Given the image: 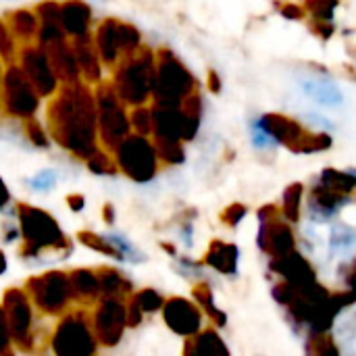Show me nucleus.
<instances>
[{"instance_id": "nucleus-1", "label": "nucleus", "mask_w": 356, "mask_h": 356, "mask_svg": "<svg viewBox=\"0 0 356 356\" xmlns=\"http://www.w3.org/2000/svg\"><path fill=\"white\" fill-rule=\"evenodd\" d=\"M48 123L52 138L77 156L96 150V100L83 83H65L48 108Z\"/></svg>"}, {"instance_id": "nucleus-2", "label": "nucleus", "mask_w": 356, "mask_h": 356, "mask_svg": "<svg viewBox=\"0 0 356 356\" xmlns=\"http://www.w3.org/2000/svg\"><path fill=\"white\" fill-rule=\"evenodd\" d=\"M19 221H21V232L25 238L23 257H38L46 248L69 250L67 238L63 236L60 227L46 211L29 207V204H21Z\"/></svg>"}, {"instance_id": "nucleus-3", "label": "nucleus", "mask_w": 356, "mask_h": 356, "mask_svg": "<svg viewBox=\"0 0 356 356\" xmlns=\"http://www.w3.org/2000/svg\"><path fill=\"white\" fill-rule=\"evenodd\" d=\"M194 79L190 71L184 67V63L171 52L161 50L159 65H154V77H152V92L156 98V104H179L188 94H192Z\"/></svg>"}, {"instance_id": "nucleus-4", "label": "nucleus", "mask_w": 356, "mask_h": 356, "mask_svg": "<svg viewBox=\"0 0 356 356\" xmlns=\"http://www.w3.org/2000/svg\"><path fill=\"white\" fill-rule=\"evenodd\" d=\"M154 56L148 48H142L129 60H125L115 75V92L121 100L140 106L152 88Z\"/></svg>"}, {"instance_id": "nucleus-5", "label": "nucleus", "mask_w": 356, "mask_h": 356, "mask_svg": "<svg viewBox=\"0 0 356 356\" xmlns=\"http://www.w3.org/2000/svg\"><path fill=\"white\" fill-rule=\"evenodd\" d=\"M96 125L100 127V138L108 148H117L129 134V121L121 106L113 86H100L96 94Z\"/></svg>"}, {"instance_id": "nucleus-6", "label": "nucleus", "mask_w": 356, "mask_h": 356, "mask_svg": "<svg viewBox=\"0 0 356 356\" xmlns=\"http://www.w3.org/2000/svg\"><path fill=\"white\" fill-rule=\"evenodd\" d=\"M123 173L136 181H150L156 173V152L142 136H127L115 148Z\"/></svg>"}, {"instance_id": "nucleus-7", "label": "nucleus", "mask_w": 356, "mask_h": 356, "mask_svg": "<svg viewBox=\"0 0 356 356\" xmlns=\"http://www.w3.org/2000/svg\"><path fill=\"white\" fill-rule=\"evenodd\" d=\"M54 353L60 356H88L96 353V338L92 336L81 315H69L58 325L54 340Z\"/></svg>"}, {"instance_id": "nucleus-8", "label": "nucleus", "mask_w": 356, "mask_h": 356, "mask_svg": "<svg viewBox=\"0 0 356 356\" xmlns=\"http://www.w3.org/2000/svg\"><path fill=\"white\" fill-rule=\"evenodd\" d=\"M27 290L33 296L35 305L50 315L63 311L71 296L69 294V277L60 271H50V273L31 277L27 282Z\"/></svg>"}, {"instance_id": "nucleus-9", "label": "nucleus", "mask_w": 356, "mask_h": 356, "mask_svg": "<svg viewBox=\"0 0 356 356\" xmlns=\"http://www.w3.org/2000/svg\"><path fill=\"white\" fill-rule=\"evenodd\" d=\"M4 102L6 111L15 117H29L38 108V94L31 88L29 79L19 67H8L4 77Z\"/></svg>"}, {"instance_id": "nucleus-10", "label": "nucleus", "mask_w": 356, "mask_h": 356, "mask_svg": "<svg viewBox=\"0 0 356 356\" xmlns=\"http://www.w3.org/2000/svg\"><path fill=\"white\" fill-rule=\"evenodd\" d=\"M152 131L156 138H175V140H192L198 131L200 123H194L186 117L179 104H156L150 111Z\"/></svg>"}, {"instance_id": "nucleus-11", "label": "nucleus", "mask_w": 356, "mask_h": 356, "mask_svg": "<svg viewBox=\"0 0 356 356\" xmlns=\"http://www.w3.org/2000/svg\"><path fill=\"white\" fill-rule=\"evenodd\" d=\"M2 313L6 317V325H8V334L10 340H15L21 348H29L31 346V338H29V330H31V307L27 296L17 290L10 288L4 292V307Z\"/></svg>"}, {"instance_id": "nucleus-12", "label": "nucleus", "mask_w": 356, "mask_h": 356, "mask_svg": "<svg viewBox=\"0 0 356 356\" xmlns=\"http://www.w3.org/2000/svg\"><path fill=\"white\" fill-rule=\"evenodd\" d=\"M125 325L127 321H125L123 302H119L115 296H106L94 317V332H96L94 338L104 346H115L119 344Z\"/></svg>"}, {"instance_id": "nucleus-13", "label": "nucleus", "mask_w": 356, "mask_h": 356, "mask_svg": "<svg viewBox=\"0 0 356 356\" xmlns=\"http://www.w3.org/2000/svg\"><path fill=\"white\" fill-rule=\"evenodd\" d=\"M21 71L29 79L31 88L40 96H48L56 88V75L50 69L48 58L40 48H25L21 52Z\"/></svg>"}, {"instance_id": "nucleus-14", "label": "nucleus", "mask_w": 356, "mask_h": 356, "mask_svg": "<svg viewBox=\"0 0 356 356\" xmlns=\"http://www.w3.org/2000/svg\"><path fill=\"white\" fill-rule=\"evenodd\" d=\"M163 317L169 330H173L179 336H194L198 334L202 325V315L200 311L186 298H171L169 302H163Z\"/></svg>"}, {"instance_id": "nucleus-15", "label": "nucleus", "mask_w": 356, "mask_h": 356, "mask_svg": "<svg viewBox=\"0 0 356 356\" xmlns=\"http://www.w3.org/2000/svg\"><path fill=\"white\" fill-rule=\"evenodd\" d=\"M259 244L265 252H269L275 259L294 248V234H292L290 225L282 223L280 219H275V215H271V217L263 219Z\"/></svg>"}, {"instance_id": "nucleus-16", "label": "nucleus", "mask_w": 356, "mask_h": 356, "mask_svg": "<svg viewBox=\"0 0 356 356\" xmlns=\"http://www.w3.org/2000/svg\"><path fill=\"white\" fill-rule=\"evenodd\" d=\"M271 269L284 275L288 284H294V286H307L315 282V269L302 254L294 252V248L282 257H275L271 263Z\"/></svg>"}, {"instance_id": "nucleus-17", "label": "nucleus", "mask_w": 356, "mask_h": 356, "mask_svg": "<svg viewBox=\"0 0 356 356\" xmlns=\"http://www.w3.org/2000/svg\"><path fill=\"white\" fill-rule=\"evenodd\" d=\"M261 131H265L267 136L275 138L277 142L286 144L288 148H294L296 142L300 140V136L305 134V129L300 127L298 121L286 117V115H280V113H269L265 115L259 123Z\"/></svg>"}, {"instance_id": "nucleus-18", "label": "nucleus", "mask_w": 356, "mask_h": 356, "mask_svg": "<svg viewBox=\"0 0 356 356\" xmlns=\"http://www.w3.org/2000/svg\"><path fill=\"white\" fill-rule=\"evenodd\" d=\"M77 40L73 42V54H75V60H77V67L79 71L86 75L88 81H98L100 79V60L96 56V50L92 46V40L88 33H81V35H75Z\"/></svg>"}, {"instance_id": "nucleus-19", "label": "nucleus", "mask_w": 356, "mask_h": 356, "mask_svg": "<svg viewBox=\"0 0 356 356\" xmlns=\"http://www.w3.org/2000/svg\"><path fill=\"white\" fill-rule=\"evenodd\" d=\"M58 17H60V27L65 29V33L71 35H81L88 33V25H90V6L83 2H67L58 8Z\"/></svg>"}, {"instance_id": "nucleus-20", "label": "nucleus", "mask_w": 356, "mask_h": 356, "mask_svg": "<svg viewBox=\"0 0 356 356\" xmlns=\"http://www.w3.org/2000/svg\"><path fill=\"white\" fill-rule=\"evenodd\" d=\"M238 257H240L238 246L225 244L221 240H213L211 246H209V252L204 257V263L211 265L213 269H217L219 273L232 275L238 269Z\"/></svg>"}, {"instance_id": "nucleus-21", "label": "nucleus", "mask_w": 356, "mask_h": 356, "mask_svg": "<svg viewBox=\"0 0 356 356\" xmlns=\"http://www.w3.org/2000/svg\"><path fill=\"white\" fill-rule=\"evenodd\" d=\"M186 355L221 356V355H229V350H227V346L223 344V340L217 336V332L209 330V332L200 334L196 340H192V344L188 342V346H186Z\"/></svg>"}, {"instance_id": "nucleus-22", "label": "nucleus", "mask_w": 356, "mask_h": 356, "mask_svg": "<svg viewBox=\"0 0 356 356\" xmlns=\"http://www.w3.org/2000/svg\"><path fill=\"white\" fill-rule=\"evenodd\" d=\"M69 277V294L75 298H94L100 292L98 277L88 269H77Z\"/></svg>"}, {"instance_id": "nucleus-23", "label": "nucleus", "mask_w": 356, "mask_h": 356, "mask_svg": "<svg viewBox=\"0 0 356 356\" xmlns=\"http://www.w3.org/2000/svg\"><path fill=\"white\" fill-rule=\"evenodd\" d=\"M115 29H117V21L108 19V21H104V23L98 27V33H96L98 52H100L102 60H106V63H113V60L117 58V52H119Z\"/></svg>"}, {"instance_id": "nucleus-24", "label": "nucleus", "mask_w": 356, "mask_h": 356, "mask_svg": "<svg viewBox=\"0 0 356 356\" xmlns=\"http://www.w3.org/2000/svg\"><path fill=\"white\" fill-rule=\"evenodd\" d=\"M346 200H348V196L338 194V192H334V190L325 188L323 184H319V186H315V188H313V204H315V209H319L323 215H332V213H336V211H338Z\"/></svg>"}, {"instance_id": "nucleus-25", "label": "nucleus", "mask_w": 356, "mask_h": 356, "mask_svg": "<svg viewBox=\"0 0 356 356\" xmlns=\"http://www.w3.org/2000/svg\"><path fill=\"white\" fill-rule=\"evenodd\" d=\"M321 184L338 194L350 196L356 186V177L353 173H342V171H334V169H325L321 171Z\"/></svg>"}, {"instance_id": "nucleus-26", "label": "nucleus", "mask_w": 356, "mask_h": 356, "mask_svg": "<svg viewBox=\"0 0 356 356\" xmlns=\"http://www.w3.org/2000/svg\"><path fill=\"white\" fill-rule=\"evenodd\" d=\"M192 296H194V300L207 311V315L219 325V327H223L225 325V321H227V317H225V313H221L217 307H215V302H213V292H211V288L207 286V284H200V286H196L194 288V292H192Z\"/></svg>"}, {"instance_id": "nucleus-27", "label": "nucleus", "mask_w": 356, "mask_h": 356, "mask_svg": "<svg viewBox=\"0 0 356 356\" xmlns=\"http://www.w3.org/2000/svg\"><path fill=\"white\" fill-rule=\"evenodd\" d=\"M154 152L156 156H161L163 161L167 163H184V146H181V140H175V138H156L154 142Z\"/></svg>"}, {"instance_id": "nucleus-28", "label": "nucleus", "mask_w": 356, "mask_h": 356, "mask_svg": "<svg viewBox=\"0 0 356 356\" xmlns=\"http://www.w3.org/2000/svg\"><path fill=\"white\" fill-rule=\"evenodd\" d=\"M77 240L83 244V246H88V248H92V250H96V252H102V254H108V257H113V259H119V261H123V257H121V252L106 240V238H102V236H98V234H92V232H79L77 234Z\"/></svg>"}, {"instance_id": "nucleus-29", "label": "nucleus", "mask_w": 356, "mask_h": 356, "mask_svg": "<svg viewBox=\"0 0 356 356\" xmlns=\"http://www.w3.org/2000/svg\"><path fill=\"white\" fill-rule=\"evenodd\" d=\"M98 277V286H100V292L104 296H117L121 292H127L129 290V284L113 269H104Z\"/></svg>"}, {"instance_id": "nucleus-30", "label": "nucleus", "mask_w": 356, "mask_h": 356, "mask_svg": "<svg viewBox=\"0 0 356 356\" xmlns=\"http://www.w3.org/2000/svg\"><path fill=\"white\" fill-rule=\"evenodd\" d=\"M302 184H292L284 192V215L296 223L300 219V200H302Z\"/></svg>"}, {"instance_id": "nucleus-31", "label": "nucleus", "mask_w": 356, "mask_h": 356, "mask_svg": "<svg viewBox=\"0 0 356 356\" xmlns=\"http://www.w3.org/2000/svg\"><path fill=\"white\" fill-rule=\"evenodd\" d=\"M332 146V138L327 134H302L300 140L296 142V146L292 148L294 152H319V150H327Z\"/></svg>"}, {"instance_id": "nucleus-32", "label": "nucleus", "mask_w": 356, "mask_h": 356, "mask_svg": "<svg viewBox=\"0 0 356 356\" xmlns=\"http://www.w3.org/2000/svg\"><path fill=\"white\" fill-rule=\"evenodd\" d=\"M305 92L309 96H313L317 102H323V104H336L338 100H342V96L338 94V90L334 86H325L321 81H307Z\"/></svg>"}, {"instance_id": "nucleus-33", "label": "nucleus", "mask_w": 356, "mask_h": 356, "mask_svg": "<svg viewBox=\"0 0 356 356\" xmlns=\"http://www.w3.org/2000/svg\"><path fill=\"white\" fill-rule=\"evenodd\" d=\"M117 46L125 52H134L140 46V31L129 23H117Z\"/></svg>"}, {"instance_id": "nucleus-34", "label": "nucleus", "mask_w": 356, "mask_h": 356, "mask_svg": "<svg viewBox=\"0 0 356 356\" xmlns=\"http://www.w3.org/2000/svg\"><path fill=\"white\" fill-rule=\"evenodd\" d=\"M10 23H13L15 33L23 35V38H29L35 31V27H38V21H35V17L29 10H15L10 15Z\"/></svg>"}, {"instance_id": "nucleus-35", "label": "nucleus", "mask_w": 356, "mask_h": 356, "mask_svg": "<svg viewBox=\"0 0 356 356\" xmlns=\"http://www.w3.org/2000/svg\"><path fill=\"white\" fill-rule=\"evenodd\" d=\"M340 4V0H307V10L313 13L315 19H323V21H332L336 6Z\"/></svg>"}, {"instance_id": "nucleus-36", "label": "nucleus", "mask_w": 356, "mask_h": 356, "mask_svg": "<svg viewBox=\"0 0 356 356\" xmlns=\"http://www.w3.org/2000/svg\"><path fill=\"white\" fill-rule=\"evenodd\" d=\"M88 167H90V171L92 173H96V175H115V165L108 161V156L106 154H102V152H98V150H94L90 156H88Z\"/></svg>"}, {"instance_id": "nucleus-37", "label": "nucleus", "mask_w": 356, "mask_h": 356, "mask_svg": "<svg viewBox=\"0 0 356 356\" xmlns=\"http://www.w3.org/2000/svg\"><path fill=\"white\" fill-rule=\"evenodd\" d=\"M136 300H138V305H140V309L142 311H146V313H152V311H159L161 307H163V298H161V294L156 292V290H142L140 294H136Z\"/></svg>"}, {"instance_id": "nucleus-38", "label": "nucleus", "mask_w": 356, "mask_h": 356, "mask_svg": "<svg viewBox=\"0 0 356 356\" xmlns=\"http://www.w3.org/2000/svg\"><path fill=\"white\" fill-rule=\"evenodd\" d=\"M309 350H311L313 355H338V350H336V346L332 344V340H330L327 336H323V334H315V338L311 340V348H309Z\"/></svg>"}, {"instance_id": "nucleus-39", "label": "nucleus", "mask_w": 356, "mask_h": 356, "mask_svg": "<svg viewBox=\"0 0 356 356\" xmlns=\"http://www.w3.org/2000/svg\"><path fill=\"white\" fill-rule=\"evenodd\" d=\"M131 123H134V127L142 134V136H146V134H150L152 131V119H150V111H146V108H136L134 111V115H131Z\"/></svg>"}, {"instance_id": "nucleus-40", "label": "nucleus", "mask_w": 356, "mask_h": 356, "mask_svg": "<svg viewBox=\"0 0 356 356\" xmlns=\"http://www.w3.org/2000/svg\"><path fill=\"white\" fill-rule=\"evenodd\" d=\"M244 215H246V207L244 204H232V207H227L221 213V221H225L229 227H236L244 219Z\"/></svg>"}, {"instance_id": "nucleus-41", "label": "nucleus", "mask_w": 356, "mask_h": 356, "mask_svg": "<svg viewBox=\"0 0 356 356\" xmlns=\"http://www.w3.org/2000/svg\"><path fill=\"white\" fill-rule=\"evenodd\" d=\"M27 136H29V140H31L35 146H42V148L48 146L46 134H44V129L40 127L38 121H27Z\"/></svg>"}, {"instance_id": "nucleus-42", "label": "nucleus", "mask_w": 356, "mask_h": 356, "mask_svg": "<svg viewBox=\"0 0 356 356\" xmlns=\"http://www.w3.org/2000/svg\"><path fill=\"white\" fill-rule=\"evenodd\" d=\"M142 309H140V305H138V300H136V296L131 298V302H129V307H125V321H127V325L129 327H138L140 323H142Z\"/></svg>"}, {"instance_id": "nucleus-43", "label": "nucleus", "mask_w": 356, "mask_h": 356, "mask_svg": "<svg viewBox=\"0 0 356 356\" xmlns=\"http://www.w3.org/2000/svg\"><path fill=\"white\" fill-rule=\"evenodd\" d=\"M54 181H56V175H54V171H42V173H38L33 179H31V186L35 188V190H50L52 186H54Z\"/></svg>"}, {"instance_id": "nucleus-44", "label": "nucleus", "mask_w": 356, "mask_h": 356, "mask_svg": "<svg viewBox=\"0 0 356 356\" xmlns=\"http://www.w3.org/2000/svg\"><path fill=\"white\" fill-rule=\"evenodd\" d=\"M0 56L6 60L13 56V40H10V33L6 31V25L2 21H0Z\"/></svg>"}, {"instance_id": "nucleus-45", "label": "nucleus", "mask_w": 356, "mask_h": 356, "mask_svg": "<svg viewBox=\"0 0 356 356\" xmlns=\"http://www.w3.org/2000/svg\"><path fill=\"white\" fill-rule=\"evenodd\" d=\"M8 344H10V334H8V325H6V317L0 309V355L8 353Z\"/></svg>"}, {"instance_id": "nucleus-46", "label": "nucleus", "mask_w": 356, "mask_h": 356, "mask_svg": "<svg viewBox=\"0 0 356 356\" xmlns=\"http://www.w3.org/2000/svg\"><path fill=\"white\" fill-rule=\"evenodd\" d=\"M313 31H315L317 35H321V38H330V35L334 33V27H332L330 21L315 19V21H313Z\"/></svg>"}, {"instance_id": "nucleus-47", "label": "nucleus", "mask_w": 356, "mask_h": 356, "mask_svg": "<svg viewBox=\"0 0 356 356\" xmlns=\"http://www.w3.org/2000/svg\"><path fill=\"white\" fill-rule=\"evenodd\" d=\"M282 13H284V17H288V19H302V17H305V10H302L298 4H286V6L282 8Z\"/></svg>"}, {"instance_id": "nucleus-48", "label": "nucleus", "mask_w": 356, "mask_h": 356, "mask_svg": "<svg viewBox=\"0 0 356 356\" xmlns=\"http://www.w3.org/2000/svg\"><path fill=\"white\" fill-rule=\"evenodd\" d=\"M67 202H69L71 211H75V213H77V211H81V209H83V202H86V200H83V196L73 194V196H69V198H67Z\"/></svg>"}, {"instance_id": "nucleus-49", "label": "nucleus", "mask_w": 356, "mask_h": 356, "mask_svg": "<svg viewBox=\"0 0 356 356\" xmlns=\"http://www.w3.org/2000/svg\"><path fill=\"white\" fill-rule=\"evenodd\" d=\"M209 86H211L213 92H219V90H221V81H219L217 71H211V73H209Z\"/></svg>"}, {"instance_id": "nucleus-50", "label": "nucleus", "mask_w": 356, "mask_h": 356, "mask_svg": "<svg viewBox=\"0 0 356 356\" xmlns=\"http://www.w3.org/2000/svg\"><path fill=\"white\" fill-rule=\"evenodd\" d=\"M8 198H10V196H8V190H6L4 181L0 179V209H2V207H4V204L8 202Z\"/></svg>"}, {"instance_id": "nucleus-51", "label": "nucleus", "mask_w": 356, "mask_h": 356, "mask_svg": "<svg viewBox=\"0 0 356 356\" xmlns=\"http://www.w3.org/2000/svg\"><path fill=\"white\" fill-rule=\"evenodd\" d=\"M102 215H104V219H106L108 223H113V221H115V211H113V207H111V204H106V207H104Z\"/></svg>"}, {"instance_id": "nucleus-52", "label": "nucleus", "mask_w": 356, "mask_h": 356, "mask_svg": "<svg viewBox=\"0 0 356 356\" xmlns=\"http://www.w3.org/2000/svg\"><path fill=\"white\" fill-rule=\"evenodd\" d=\"M6 271V257H4V252L0 250V275Z\"/></svg>"}]
</instances>
